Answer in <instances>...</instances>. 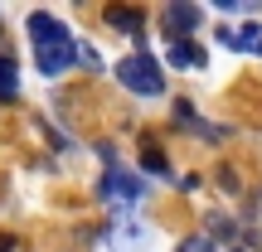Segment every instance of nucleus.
<instances>
[{
    "label": "nucleus",
    "mask_w": 262,
    "mask_h": 252,
    "mask_svg": "<svg viewBox=\"0 0 262 252\" xmlns=\"http://www.w3.org/2000/svg\"><path fill=\"white\" fill-rule=\"evenodd\" d=\"M25 25H29V34H34V63H39V73H44V78H58L78 58V39L68 34L54 15H44V10H34Z\"/></svg>",
    "instance_id": "nucleus-1"
},
{
    "label": "nucleus",
    "mask_w": 262,
    "mask_h": 252,
    "mask_svg": "<svg viewBox=\"0 0 262 252\" xmlns=\"http://www.w3.org/2000/svg\"><path fill=\"white\" fill-rule=\"evenodd\" d=\"M117 78H122V87H131V93H141V97H160L165 93L160 63L146 54V49H136L131 58H122V63H117Z\"/></svg>",
    "instance_id": "nucleus-2"
},
{
    "label": "nucleus",
    "mask_w": 262,
    "mask_h": 252,
    "mask_svg": "<svg viewBox=\"0 0 262 252\" xmlns=\"http://www.w3.org/2000/svg\"><path fill=\"white\" fill-rule=\"evenodd\" d=\"M97 194H102L107 204L131 209L141 194H146V179H141V175H131V170H122V165H107V179H102V189H97Z\"/></svg>",
    "instance_id": "nucleus-3"
},
{
    "label": "nucleus",
    "mask_w": 262,
    "mask_h": 252,
    "mask_svg": "<svg viewBox=\"0 0 262 252\" xmlns=\"http://www.w3.org/2000/svg\"><path fill=\"white\" fill-rule=\"evenodd\" d=\"M165 29H170V39H185L189 29H199V5L170 0V5H165Z\"/></svg>",
    "instance_id": "nucleus-4"
},
{
    "label": "nucleus",
    "mask_w": 262,
    "mask_h": 252,
    "mask_svg": "<svg viewBox=\"0 0 262 252\" xmlns=\"http://www.w3.org/2000/svg\"><path fill=\"white\" fill-rule=\"evenodd\" d=\"M219 39L243 54H262V25H243V29H219Z\"/></svg>",
    "instance_id": "nucleus-5"
},
{
    "label": "nucleus",
    "mask_w": 262,
    "mask_h": 252,
    "mask_svg": "<svg viewBox=\"0 0 262 252\" xmlns=\"http://www.w3.org/2000/svg\"><path fill=\"white\" fill-rule=\"evenodd\" d=\"M170 63H180V68H204L209 54L199 44H189V39H170Z\"/></svg>",
    "instance_id": "nucleus-6"
},
{
    "label": "nucleus",
    "mask_w": 262,
    "mask_h": 252,
    "mask_svg": "<svg viewBox=\"0 0 262 252\" xmlns=\"http://www.w3.org/2000/svg\"><path fill=\"white\" fill-rule=\"evenodd\" d=\"M107 25H112V29H126V34H141L146 15H141V10H126V5H107Z\"/></svg>",
    "instance_id": "nucleus-7"
},
{
    "label": "nucleus",
    "mask_w": 262,
    "mask_h": 252,
    "mask_svg": "<svg viewBox=\"0 0 262 252\" xmlns=\"http://www.w3.org/2000/svg\"><path fill=\"white\" fill-rule=\"evenodd\" d=\"M15 93H19V63L0 58V97H15Z\"/></svg>",
    "instance_id": "nucleus-8"
},
{
    "label": "nucleus",
    "mask_w": 262,
    "mask_h": 252,
    "mask_svg": "<svg viewBox=\"0 0 262 252\" xmlns=\"http://www.w3.org/2000/svg\"><path fill=\"white\" fill-rule=\"evenodd\" d=\"M180 252H219V243L209 233H194V238H185V243H180Z\"/></svg>",
    "instance_id": "nucleus-9"
},
{
    "label": "nucleus",
    "mask_w": 262,
    "mask_h": 252,
    "mask_svg": "<svg viewBox=\"0 0 262 252\" xmlns=\"http://www.w3.org/2000/svg\"><path fill=\"white\" fill-rule=\"evenodd\" d=\"M141 160H146V170H150V175H170V165H165V155H160L156 146H146V155H141Z\"/></svg>",
    "instance_id": "nucleus-10"
},
{
    "label": "nucleus",
    "mask_w": 262,
    "mask_h": 252,
    "mask_svg": "<svg viewBox=\"0 0 262 252\" xmlns=\"http://www.w3.org/2000/svg\"><path fill=\"white\" fill-rule=\"evenodd\" d=\"M78 63L97 73V68H102V58H97V49H93V44H78Z\"/></svg>",
    "instance_id": "nucleus-11"
},
{
    "label": "nucleus",
    "mask_w": 262,
    "mask_h": 252,
    "mask_svg": "<svg viewBox=\"0 0 262 252\" xmlns=\"http://www.w3.org/2000/svg\"><path fill=\"white\" fill-rule=\"evenodd\" d=\"M0 252H15V247H0Z\"/></svg>",
    "instance_id": "nucleus-12"
},
{
    "label": "nucleus",
    "mask_w": 262,
    "mask_h": 252,
    "mask_svg": "<svg viewBox=\"0 0 262 252\" xmlns=\"http://www.w3.org/2000/svg\"><path fill=\"white\" fill-rule=\"evenodd\" d=\"M233 252H248V247H233Z\"/></svg>",
    "instance_id": "nucleus-13"
}]
</instances>
